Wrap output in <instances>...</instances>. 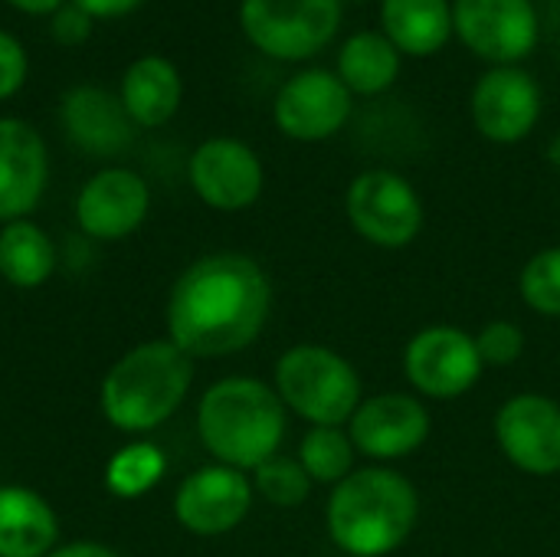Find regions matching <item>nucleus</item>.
Segmentation results:
<instances>
[{
	"instance_id": "72a5a7b5",
	"label": "nucleus",
	"mask_w": 560,
	"mask_h": 557,
	"mask_svg": "<svg viewBox=\"0 0 560 557\" xmlns=\"http://www.w3.org/2000/svg\"><path fill=\"white\" fill-rule=\"evenodd\" d=\"M351 3H364V0H351Z\"/></svg>"
},
{
	"instance_id": "39448f33",
	"label": "nucleus",
	"mask_w": 560,
	"mask_h": 557,
	"mask_svg": "<svg viewBox=\"0 0 560 557\" xmlns=\"http://www.w3.org/2000/svg\"><path fill=\"white\" fill-rule=\"evenodd\" d=\"M279 401L312 427H345L361 407L354 364L325 345H295L276 364Z\"/></svg>"
},
{
	"instance_id": "f03ea898",
	"label": "nucleus",
	"mask_w": 560,
	"mask_h": 557,
	"mask_svg": "<svg viewBox=\"0 0 560 557\" xmlns=\"http://www.w3.org/2000/svg\"><path fill=\"white\" fill-rule=\"evenodd\" d=\"M420 492L387 466L354 469L331 489L325 525L331 542L348 557L394 555L417 529Z\"/></svg>"
},
{
	"instance_id": "4468645a",
	"label": "nucleus",
	"mask_w": 560,
	"mask_h": 557,
	"mask_svg": "<svg viewBox=\"0 0 560 557\" xmlns=\"http://www.w3.org/2000/svg\"><path fill=\"white\" fill-rule=\"evenodd\" d=\"M502 456L528 476L560 473V404L548 394H515L495 414Z\"/></svg>"
},
{
	"instance_id": "20e7f679",
	"label": "nucleus",
	"mask_w": 560,
	"mask_h": 557,
	"mask_svg": "<svg viewBox=\"0 0 560 557\" xmlns=\"http://www.w3.org/2000/svg\"><path fill=\"white\" fill-rule=\"evenodd\" d=\"M194 384V358L171 338L144 341L121 355L98 391L105 420L121 433H151L167 423Z\"/></svg>"
},
{
	"instance_id": "7ed1b4c3",
	"label": "nucleus",
	"mask_w": 560,
	"mask_h": 557,
	"mask_svg": "<svg viewBox=\"0 0 560 557\" xmlns=\"http://www.w3.org/2000/svg\"><path fill=\"white\" fill-rule=\"evenodd\" d=\"M197 433L210 456L240 473L279 456L285 440V404L256 378H223L197 404Z\"/></svg>"
},
{
	"instance_id": "c85d7f7f",
	"label": "nucleus",
	"mask_w": 560,
	"mask_h": 557,
	"mask_svg": "<svg viewBox=\"0 0 560 557\" xmlns=\"http://www.w3.org/2000/svg\"><path fill=\"white\" fill-rule=\"evenodd\" d=\"M26 79V49L16 36L0 30V98H10Z\"/></svg>"
},
{
	"instance_id": "2eb2a0df",
	"label": "nucleus",
	"mask_w": 560,
	"mask_h": 557,
	"mask_svg": "<svg viewBox=\"0 0 560 557\" xmlns=\"http://www.w3.org/2000/svg\"><path fill=\"white\" fill-rule=\"evenodd\" d=\"M190 187L194 194L223 213L246 210L259 200L266 171L259 154L240 141V138H207L194 154H190Z\"/></svg>"
},
{
	"instance_id": "f704fd0d",
	"label": "nucleus",
	"mask_w": 560,
	"mask_h": 557,
	"mask_svg": "<svg viewBox=\"0 0 560 557\" xmlns=\"http://www.w3.org/2000/svg\"><path fill=\"white\" fill-rule=\"evenodd\" d=\"M558 62H560V49H558Z\"/></svg>"
},
{
	"instance_id": "6e6552de",
	"label": "nucleus",
	"mask_w": 560,
	"mask_h": 557,
	"mask_svg": "<svg viewBox=\"0 0 560 557\" xmlns=\"http://www.w3.org/2000/svg\"><path fill=\"white\" fill-rule=\"evenodd\" d=\"M482 358L476 348V335L456 325H430L417 332L404 348L407 381L420 397L430 401H456L476 387L482 378Z\"/></svg>"
},
{
	"instance_id": "412c9836",
	"label": "nucleus",
	"mask_w": 560,
	"mask_h": 557,
	"mask_svg": "<svg viewBox=\"0 0 560 557\" xmlns=\"http://www.w3.org/2000/svg\"><path fill=\"white\" fill-rule=\"evenodd\" d=\"M180 72L164 56H141L121 76V105L141 128L164 125L180 108Z\"/></svg>"
},
{
	"instance_id": "6ab92c4d",
	"label": "nucleus",
	"mask_w": 560,
	"mask_h": 557,
	"mask_svg": "<svg viewBox=\"0 0 560 557\" xmlns=\"http://www.w3.org/2000/svg\"><path fill=\"white\" fill-rule=\"evenodd\" d=\"M56 542L52 506L26 486H0V557H46Z\"/></svg>"
},
{
	"instance_id": "b1692460",
	"label": "nucleus",
	"mask_w": 560,
	"mask_h": 557,
	"mask_svg": "<svg viewBox=\"0 0 560 557\" xmlns=\"http://www.w3.org/2000/svg\"><path fill=\"white\" fill-rule=\"evenodd\" d=\"M354 443L341 427H312L299 443V463L312 483L338 486L354 473Z\"/></svg>"
},
{
	"instance_id": "2f4dec72",
	"label": "nucleus",
	"mask_w": 560,
	"mask_h": 557,
	"mask_svg": "<svg viewBox=\"0 0 560 557\" xmlns=\"http://www.w3.org/2000/svg\"><path fill=\"white\" fill-rule=\"evenodd\" d=\"M46 557H121V555H118V552H112L108 545H98V542H72V545L52 548Z\"/></svg>"
},
{
	"instance_id": "9d476101",
	"label": "nucleus",
	"mask_w": 560,
	"mask_h": 557,
	"mask_svg": "<svg viewBox=\"0 0 560 557\" xmlns=\"http://www.w3.org/2000/svg\"><path fill=\"white\" fill-rule=\"evenodd\" d=\"M253 479L233 466L213 463L194 469L174 496V515L180 529L197 538H220L243 525L253 509Z\"/></svg>"
},
{
	"instance_id": "423d86ee",
	"label": "nucleus",
	"mask_w": 560,
	"mask_h": 557,
	"mask_svg": "<svg viewBox=\"0 0 560 557\" xmlns=\"http://www.w3.org/2000/svg\"><path fill=\"white\" fill-rule=\"evenodd\" d=\"M345 0H243L240 26L246 39L282 62L318 56L341 30Z\"/></svg>"
},
{
	"instance_id": "9b49d317",
	"label": "nucleus",
	"mask_w": 560,
	"mask_h": 557,
	"mask_svg": "<svg viewBox=\"0 0 560 557\" xmlns=\"http://www.w3.org/2000/svg\"><path fill=\"white\" fill-rule=\"evenodd\" d=\"M469 112L486 141L518 144L541 118V85L518 66H492L476 79Z\"/></svg>"
},
{
	"instance_id": "0eeeda50",
	"label": "nucleus",
	"mask_w": 560,
	"mask_h": 557,
	"mask_svg": "<svg viewBox=\"0 0 560 557\" xmlns=\"http://www.w3.org/2000/svg\"><path fill=\"white\" fill-rule=\"evenodd\" d=\"M348 223L361 240L381 250H404L423 230V200L417 187L387 167H371L348 184Z\"/></svg>"
},
{
	"instance_id": "393cba45",
	"label": "nucleus",
	"mask_w": 560,
	"mask_h": 557,
	"mask_svg": "<svg viewBox=\"0 0 560 557\" xmlns=\"http://www.w3.org/2000/svg\"><path fill=\"white\" fill-rule=\"evenodd\" d=\"M167 460L154 443H128L105 463V489L115 499H138L164 479Z\"/></svg>"
},
{
	"instance_id": "1a4fd4ad",
	"label": "nucleus",
	"mask_w": 560,
	"mask_h": 557,
	"mask_svg": "<svg viewBox=\"0 0 560 557\" xmlns=\"http://www.w3.org/2000/svg\"><path fill=\"white\" fill-rule=\"evenodd\" d=\"M453 26L459 43L492 66H518L541 33L532 0H453Z\"/></svg>"
},
{
	"instance_id": "bb28decb",
	"label": "nucleus",
	"mask_w": 560,
	"mask_h": 557,
	"mask_svg": "<svg viewBox=\"0 0 560 557\" xmlns=\"http://www.w3.org/2000/svg\"><path fill=\"white\" fill-rule=\"evenodd\" d=\"M518 289L532 312L560 318V246H548L525 263Z\"/></svg>"
},
{
	"instance_id": "f8f14e48",
	"label": "nucleus",
	"mask_w": 560,
	"mask_h": 557,
	"mask_svg": "<svg viewBox=\"0 0 560 557\" xmlns=\"http://www.w3.org/2000/svg\"><path fill=\"white\" fill-rule=\"evenodd\" d=\"M272 118L292 141H325L351 118V92L328 69H302L276 92Z\"/></svg>"
},
{
	"instance_id": "5701e85b",
	"label": "nucleus",
	"mask_w": 560,
	"mask_h": 557,
	"mask_svg": "<svg viewBox=\"0 0 560 557\" xmlns=\"http://www.w3.org/2000/svg\"><path fill=\"white\" fill-rule=\"evenodd\" d=\"M56 269V250L43 227L13 220L0 230V276L16 289H39Z\"/></svg>"
},
{
	"instance_id": "4be33fe9",
	"label": "nucleus",
	"mask_w": 560,
	"mask_h": 557,
	"mask_svg": "<svg viewBox=\"0 0 560 557\" xmlns=\"http://www.w3.org/2000/svg\"><path fill=\"white\" fill-rule=\"evenodd\" d=\"M404 66V53L381 33L361 30L351 33L338 49V79L351 95H381L387 92Z\"/></svg>"
},
{
	"instance_id": "a878e982",
	"label": "nucleus",
	"mask_w": 560,
	"mask_h": 557,
	"mask_svg": "<svg viewBox=\"0 0 560 557\" xmlns=\"http://www.w3.org/2000/svg\"><path fill=\"white\" fill-rule=\"evenodd\" d=\"M312 486L315 483L308 479L302 463L289 456H272L259 469H253V489L276 509H299L308 499Z\"/></svg>"
},
{
	"instance_id": "ddd939ff",
	"label": "nucleus",
	"mask_w": 560,
	"mask_h": 557,
	"mask_svg": "<svg viewBox=\"0 0 560 557\" xmlns=\"http://www.w3.org/2000/svg\"><path fill=\"white\" fill-rule=\"evenodd\" d=\"M351 423V443L361 456L377 463H394L404 456H413L433 430L430 410L420 397L384 391L377 397L361 401Z\"/></svg>"
},
{
	"instance_id": "473e14b6",
	"label": "nucleus",
	"mask_w": 560,
	"mask_h": 557,
	"mask_svg": "<svg viewBox=\"0 0 560 557\" xmlns=\"http://www.w3.org/2000/svg\"><path fill=\"white\" fill-rule=\"evenodd\" d=\"M10 3L26 13H56L62 7V0H10Z\"/></svg>"
},
{
	"instance_id": "f257e3e1",
	"label": "nucleus",
	"mask_w": 560,
	"mask_h": 557,
	"mask_svg": "<svg viewBox=\"0 0 560 557\" xmlns=\"http://www.w3.org/2000/svg\"><path fill=\"white\" fill-rule=\"evenodd\" d=\"M272 312L266 269L243 253H210L190 263L167 299V338L197 358H226L249 348Z\"/></svg>"
},
{
	"instance_id": "a211bd4d",
	"label": "nucleus",
	"mask_w": 560,
	"mask_h": 557,
	"mask_svg": "<svg viewBox=\"0 0 560 557\" xmlns=\"http://www.w3.org/2000/svg\"><path fill=\"white\" fill-rule=\"evenodd\" d=\"M62 128L72 144L89 154H118L135 138V121L121 105V95L98 85H75L62 95Z\"/></svg>"
},
{
	"instance_id": "dca6fc26",
	"label": "nucleus",
	"mask_w": 560,
	"mask_h": 557,
	"mask_svg": "<svg viewBox=\"0 0 560 557\" xmlns=\"http://www.w3.org/2000/svg\"><path fill=\"white\" fill-rule=\"evenodd\" d=\"M151 207V190L141 174L128 167H105L92 174L75 197V220L92 240H125L135 233Z\"/></svg>"
},
{
	"instance_id": "f3484780",
	"label": "nucleus",
	"mask_w": 560,
	"mask_h": 557,
	"mask_svg": "<svg viewBox=\"0 0 560 557\" xmlns=\"http://www.w3.org/2000/svg\"><path fill=\"white\" fill-rule=\"evenodd\" d=\"M49 177L39 131L23 118H0V223L26 220Z\"/></svg>"
},
{
	"instance_id": "aec40b11",
	"label": "nucleus",
	"mask_w": 560,
	"mask_h": 557,
	"mask_svg": "<svg viewBox=\"0 0 560 557\" xmlns=\"http://www.w3.org/2000/svg\"><path fill=\"white\" fill-rule=\"evenodd\" d=\"M381 33L404 56H436L456 33L453 0H381Z\"/></svg>"
},
{
	"instance_id": "c756f323",
	"label": "nucleus",
	"mask_w": 560,
	"mask_h": 557,
	"mask_svg": "<svg viewBox=\"0 0 560 557\" xmlns=\"http://www.w3.org/2000/svg\"><path fill=\"white\" fill-rule=\"evenodd\" d=\"M49 30H52V36H56L62 46H79V43H85L89 33H92V16H89L82 7H75V3H62V7L52 13Z\"/></svg>"
},
{
	"instance_id": "cd10ccee",
	"label": "nucleus",
	"mask_w": 560,
	"mask_h": 557,
	"mask_svg": "<svg viewBox=\"0 0 560 557\" xmlns=\"http://www.w3.org/2000/svg\"><path fill=\"white\" fill-rule=\"evenodd\" d=\"M476 348H479L482 364L505 368V364H515L522 358V351H525V332L515 322H509V318H492L476 335Z\"/></svg>"
},
{
	"instance_id": "7c9ffc66",
	"label": "nucleus",
	"mask_w": 560,
	"mask_h": 557,
	"mask_svg": "<svg viewBox=\"0 0 560 557\" xmlns=\"http://www.w3.org/2000/svg\"><path fill=\"white\" fill-rule=\"evenodd\" d=\"M75 7H82L89 16H121L128 10H135L141 0H72Z\"/></svg>"
}]
</instances>
